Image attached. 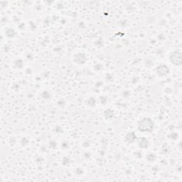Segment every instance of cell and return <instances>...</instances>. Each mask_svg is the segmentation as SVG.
<instances>
[{"instance_id":"3957f363","label":"cell","mask_w":182,"mask_h":182,"mask_svg":"<svg viewBox=\"0 0 182 182\" xmlns=\"http://www.w3.org/2000/svg\"><path fill=\"white\" fill-rule=\"evenodd\" d=\"M169 69L168 67L166 66H160L159 68H157V73L159 76H165L168 73Z\"/></svg>"},{"instance_id":"7a4b0ae2","label":"cell","mask_w":182,"mask_h":182,"mask_svg":"<svg viewBox=\"0 0 182 182\" xmlns=\"http://www.w3.org/2000/svg\"><path fill=\"white\" fill-rule=\"evenodd\" d=\"M170 61H171L172 63L175 65H180L181 62V55L179 52L172 53L170 56Z\"/></svg>"},{"instance_id":"6da1fadb","label":"cell","mask_w":182,"mask_h":182,"mask_svg":"<svg viewBox=\"0 0 182 182\" xmlns=\"http://www.w3.org/2000/svg\"><path fill=\"white\" fill-rule=\"evenodd\" d=\"M154 127V122L150 118H144L138 123V130L142 132H151Z\"/></svg>"}]
</instances>
